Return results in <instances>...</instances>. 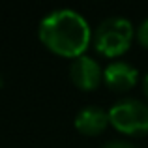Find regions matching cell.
<instances>
[{
    "label": "cell",
    "instance_id": "obj_1",
    "mask_svg": "<svg viewBox=\"0 0 148 148\" xmlns=\"http://www.w3.org/2000/svg\"><path fill=\"white\" fill-rule=\"evenodd\" d=\"M40 40L53 53L79 58L90 43V26L77 11L58 10L41 21Z\"/></svg>",
    "mask_w": 148,
    "mask_h": 148
},
{
    "label": "cell",
    "instance_id": "obj_9",
    "mask_svg": "<svg viewBox=\"0 0 148 148\" xmlns=\"http://www.w3.org/2000/svg\"><path fill=\"white\" fill-rule=\"evenodd\" d=\"M145 94H146V98H148V75H146V79H145Z\"/></svg>",
    "mask_w": 148,
    "mask_h": 148
},
{
    "label": "cell",
    "instance_id": "obj_8",
    "mask_svg": "<svg viewBox=\"0 0 148 148\" xmlns=\"http://www.w3.org/2000/svg\"><path fill=\"white\" fill-rule=\"evenodd\" d=\"M101 148H137V146L127 143V141H111V143H107V145H103Z\"/></svg>",
    "mask_w": 148,
    "mask_h": 148
},
{
    "label": "cell",
    "instance_id": "obj_10",
    "mask_svg": "<svg viewBox=\"0 0 148 148\" xmlns=\"http://www.w3.org/2000/svg\"><path fill=\"white\" fill-rule=\"evenodd\" d=\"M2 84H4V81H2V75H0V86H2Z\"/></svg>",
    "mask_w": 148,
    "mask_h": 148
},
{
    "label": "cell",
    "instance_id": "obj_5",
    "mask_svg": "<svg viewBox=\"0 0 148 148\" xmlns=\"http://www.w3.org/2000/svg\"><path fill=\"white\" fill-rule=\"evenodd\" d=\"M103 79L112 92H127L137 83V69L126 62H112L105 68Z\"/></svg>",
    "mask_w": 148,
    "mask_h": 148
},
{
    "label": "cell",
    "instance_id": "obj_7",
    "mask_svg": "<svg viewBox=\"0 0 148 148\" xmlns=\"http://www.w3.org/2000/svg\"><path fill=\"white\" fill-rule=\"evenodd\" d=\"M137 40H139V43H141L145 49H148V19L143 23L141 26H139V30H137Z\"/></svg>",
    "mask_w": 148,
    "mask_h": 148
},
{
    "label": "cell",
    "instance_id": "obj_2",
    "mask_svg": "<svg viewBox=\"0 0 148 148\" xmlns=\"http://www.w3.org/2000/svg\"><path fill=\"white\" fill-rule=\"evenodd\" d=\"M133 28L131 23L120 17L105 19L94 34V47L105 56H118L130 49Z\"/></svg>",
    "mask_w": 148,
    "mask_h": 148
},
{
    "label": "cell",
    "instance_id": "obj_6",
    "mask_svg": "<svg viewBox=\"0 0 148 148\" xmlns=\"http://www.w3.org/2000/svg\"><path fill=\"white\" fill-rule=\"evenodd\" d=\"M109 112H105L99 107H86L77 114L75 130L83 135H98L107 127Z\"/></svg>",
    "mask_w": 148,
    "mask_h": 148
},
{
    "label": "cell",
    "instance_id": "obj_4",
    "mask_svg": "<svg viewBox=\"0 0 148 148\" xmlns=\"http://www.w3.org/2000/svg\"><path fill=\"white\" fill-rule=\"evenodd\" d=\"M69 77H71L73 84L81 90H94L103 79V71H101L99 64L88 56H79L73 60L71 68H69Z\"/></svg>",
    "mask_w": 148,
    "mask_h": 148
},
{
    "label": "cell",
    "instance_id": "obj_3",
    "mask_svg": "<svg viewBox=\"0 0 148 148\" xmlns=\"http://www.w3.org/2000/svg\"><path fill=\"white\" fill-rule=\"evenodd\" d=\"M109 122L127 135H141L148 131V105L139 99L118 101L109 111Z\"/></svg>",
    "mask_w": 148,
    "mask_h": 148
}]
</instances>
